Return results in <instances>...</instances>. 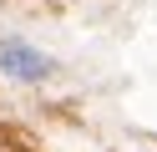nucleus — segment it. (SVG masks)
Returning <instances> with one entry per match:
<instances>
[{
  "mask_svg": "<svg viewBox=\"0 0 157 152\" xmlns=\"http://www.w3.org/2000/svg\"><path fill=\"white\" fill-rule=\"evenodd\" d=\"M0 71H10V76H21V81H41V76L56 71V61L41 56L36 46H25V41H5V46H0Z\"/></svg>",
  "mask_w": 157,
  "mask_h": 152,
  "instance_id": "nucleus-1",
  "label": "nucleus"
}]
</instances>
